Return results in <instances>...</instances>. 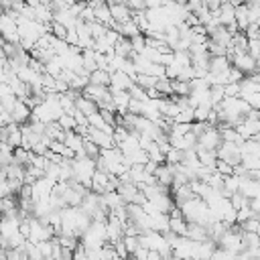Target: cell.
<instances>
[{
  "label": "cell",
  "mask_w": 260,
  "mask_h": 260,
  "mask_svg": "<svg viewBox=\"0 0 260 260\" xmlns=\"http://www.w3.org/2000/svg\"><path fill=\"white\" fill-rule=\"evenodd\" d=\"M215 152H217V158L223 160V162H228L230 167H238V165L242 162L240 146H236L234 142H221Z\"/></svg>",
  "instance_id": "1"
},
{
  "label": "cell",
  "mask_w": 260,
  "mask_h": 260,
  "mask_svg": "<svg viewBox=\"0 0 260 260\" xmlns=\"http://www.w3.org/2000/svg\"><path fill=\"white\" fill-rule=\"evenodd\" d=\"M230 63H232V67L234 69H238L244 77L248 75H254L256 73V61L248 55V53H242V55H232V59H230Z\"/></svg>",
  "instance_id": "2"
},
{
  "label": "cell",
  "mask_w": 260,
  "mask_h": 260,
  "mask_svg": "<svg viewBox=\"0 0 260 260\" xmlns=\"http://www.w3.org/2000/svg\"><path fill=\"white\" fill-rule=\"evenodd\" d=\"M221 144V136H219V130L209 126L199 138H197V146L199 148H205V150H217Z\"/></svg>",
  "instance_id": "3"
},
{
  "label": "cell",
  "mask_w": 260,
  "mask_h": 260,
  "mask_svg": "<svg viewBox=\"0 0 260 260\" xmlns=\"http://www.w3.org/2000/svg\"><path fill=\"white\" fill-rule=\"evenodd\" d=\"M108 8H110V16L116 24H124V22L132 20V12L126 6V2H114V4H108Z\"/></svg>",
  "instance_id": "4"
},
{
  "label": "cell",
  "mask_w": 260,
  "mask_h": 260,
  "mask_svg": "<svg viewBox=\"0 0 260 260\" xmlns=\"http://www.w3.org/2000/svg\"><path fill=\"white\" fill-rule=\"evenodd\" d=\"M230 67H232V63H230L228 57H211V59H209V73H211V75L225 73Z\"/></svg>",
  "instance_id": "5"
},
{
  "label": "cell",
  "mask_w": 260,
  "mask_h": 260,
  "mask_svg": "<svg viewBox=\"0 0 260 260\" xmlns=\"http://www.w3.org/2000/svg\"><path fill=\"white\" fill-rule=\"evenodd\" d=\"M75 110H77V112H81V114L87 118V116H91V114H95V112H98V104H95V102H91V100H87L85 95H79V98L75 100Z\"/></svg>",
  "instance_id": "6"
},
{
  "label": "cell",
  "mask_w": 260,
  "mask_h": 260,
  "mask_svg": "<svg viewBox=\"0 0 260 260\" xmlns=\"http://www.w3.org/2000/svg\"><path fill=\"white\" fill-rule=\"evenodd\" d=\"M236 26H238L240 32H246V28L250 26V20H248V4L236 6Z\"/></svg>",
  "instance_id": "7"
},
{
  "label": "cell",
  "mask_w": 260,
  "mask_h": 260,
  "mask_svg": "<svg viewBox=\"0 0 260 260\" xmlns=\"http://www.w3.org/2000/svg\"><path fill=\"white\" fill-rule=\"evenodd\" d=\"M169 232L179 236V238H185L187 234V221L185 217H169Z\"/></svg>",
  "instance_id": "8"
},
{
  "label": "cell",
  "mask_w": 260,
  "mask_h": 260,
  "mask_svg": "<svg viewBox=\"0 0 260 260\" xmlns=\"http://www.w3.org/2000/svg\"><path fill=\"white\" fill-rule=\"evenodd\" d=\"M89 83L91 85H102V87H110L112 83V77L108 71H102V69H95L93 73H89Z\"/></svg>",
  "instance_id": "9"
},
{
  "label": "cell",
  "mask_w": 260,
  "mask_h": 260,
  "mask_svg": "<svg viewBox=\"0 0 260 260\" xmlns=\"http://www.w3.org/2000/svg\"><path fill=\"white\" fill-rule=\"evenodd\" d=\"M57 124H59V128H61L63 132H73V130L77 128L75 118H73V116H69V114H63V116L57 120Z\"/></svg>",
  "instance_id": "10"
},
{
  "label": "cell",
  "mask_w": 260,
  "mask_h": 260,
  "mask_svg": "<svg viewBox=\"0 0 260 260\" xmlns=\"http://www.w3.org/2000/svg\"><path fill=\"white\" fill-rule=\"evenodd\" d=\"M242 232H250V234H258L260 232V221L256 219V217H250V219H246L242 225Z\"/></svg>",
  "instance_id": "11"
},
{
  "label": "cell",
  "mask_w": 260,
  "mask_h": 260,
  "mask_svg": "<svg viewBox=\"0 0 260 260\" xmlns=\"http://www.w3.org/2000/svg\"><path fill=\"white\" fill-rule=\"evenodd\" d=\"M223 98H240V83L223 85Z\"/></svg>",
  "instance_id": "12"
},
{
  "label": "cell",
  "mask_w": 260,
  "mask_h": 260,
  "mask_svg": "<svg viewBox=\"0 0 260 260\" xmlns=\"http://www.w3.org/2000/svg\"><path fill=\"white\" fill-rule=\"evenodd\" d=\"M209 260H236V254H232V252H228V250L217 248V250L211 254V258H209Z\"/></svg>",
  "instance_id": "13"
},
{
  "label": "cell",
  "mask_w": 260,
  "mask_h": 260,
  "mask_svg": "<svg viewBox=\"0 0 260 260\" xmlns=\"http://www.w3.org/2000/svg\"><path fill=\"white\" fill-rule=\"evenodd\" d=\"M252 110H260V93H252V95H244L242 98Z\"/></svg>",
  "instance_id": "14"
},
{
  "label": "cell",
  "mask_w": 260,
  "mask_h": 260,
  "mask_svg": "<svg viewBox=\"0 0 260 260\" xmlns=\"http://www.w3.org/2000/svg\"><path fill=\"white\" fill-rule=\"evenodd\" d=\"M146 258H148V250H146V248H142V246L132 254V260H146Z\"/></svg>",
  "instance_id": "15"
}]
</instances>
